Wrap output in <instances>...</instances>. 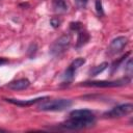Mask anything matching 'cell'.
I'll return each instance as SVG.
<instances>
[{"instance_id":"obj_13","label":"cell","mask_w":133,"mask_h":133,"mask_svg":"<svg viewBox=\"0 0 133 133\" xmlns=\"http://www.w3.org/2000/svg\"><path fill=\"white\" fill-rule=\"evenodd\" d=\"M107 66H108V63H107V62H103V63H101V64L95 66V68L90 71V75H91V76H97V75H99L100 73H102L104 70H106Z\"/></svg>"},{"instance_id":"obj_14","label":"cell","mask_w":133,"mask_h":133,"mask_svg":"<svg viewBox=\"0 0 133 133\" xmlns=\"http://www.w3.org/2000/svg\"><path fill=\"white\" fill-rule=\"evenodd\" d=\"M132 71H133V66H132V60H131V58H129V59H128V61H127V64L125 65V72L128 74V76H129V77H131Z\"/></svg>"},{"instance_id":"obj_11","label":"cell","mask_w":133,"mask_h":133,"mask_svg":"<svg viewBox=\"0 0 133 133\" xmlns=\"http://www.w3.org/2000/svg\"><path fill=\"white\" fill-rule=\"evenodd\" d=\"M87 41H88V34L85 31H79L78 38H77V47L83 46Z\"/></svg>"},{"instance_id":"obj_3","label":"cell","mask_w":133,"mask_h":133,"mask_svg":"<svg viewBox=\"0 0 133 133\" xmlns=\"http://www.w3.org/2000/svg\"><path fill=\"white\" fill-rule=\"evenodd\" d=\"M130 82V77H125L118 80H113V81H86L82 82L81 85L83 86H92V87H115V86H122L126 85L127 83Z\"/></svg>"},{"instance_id":"obj_12","label":"cell","mask_w":133,"mask_h":133,"mask_svg":"<svg viewBox=\"0 0 133 133\" xmlns=\"http://www.w3.org/2000/svg\"><path fill=\"white\" fill-rule=\"evenodd\" d=\"M84 63H85V59L82 58V57H79V58H76V59L69 65V68H70L71 70H73V71L76 72V70H78L80 66H82Z\"/></svg>"},{"instance_id":"obj_2","label":"cell","mask_w":133,"mask_h":133,"mask_svg":"<svg viewBox=\"0 0 133 133\" xmlns=\"http://www.w3.org/2000/svg\"><path fill=\"white\" fill-rule=\"evenodd\" d=\"M70 44H71V36L69 34H62L51 45L50 53L53 56H60L69 49Z\"/></svg>"},{"instance_id":"obj_4","label":"cell","mask_w":133,"mask_h":133,"mask_svg":"<svg viewBox=\"0 0 133 133\" xmlns=\"http://www.w3.org/2000/svg\"><path fill=\"white\" fill-rule=\"evenodd\" d=\"M132 111H133V105L131 103H126V104H122V105L113 107L111 110L107 111L104 115L106 117H111V118L123 117L125 115L130 114Z\"/></svg>"},{"instance_id":"obj_16","label":"cell","mask_w":133,"mask_h":133,"mask_svg":"<svg viewBox=\"0 0 133 133\" xmlns=\"http://www.w3.org/2000/svg\"><path fill=\"white\" fill-rule=\"evenodd\" d=\"M59 24H60V21H59L57 18H53V19L51 20V25H52L53 27H58Z\"/></svg>"},{"instance_id":"obj_19","label":"cell","mask_w":133,"mask_h":133,"mask_svg":"<svg viewBox=\"0 0 133 133\" xmlns=\"http://www.w3.org/2000/svg\"><path fill=\"white\" fill-rule=\"evenodd\" d=\"M7 62H8L7 59H5V58H0V65H2V64H4V63H7Z\"/></svg>"},{"instance_id":"obj_15","label":"cell","mask_w":133,"mask_h":133,"mask_svg":"<svg viewBox=\"0 0 133 133\" xmlns=\"http://www.w3.org/2000/svg\"><path fill=\"white\" fill-rule=\"evenodd\" d=\"M96 9L98 11L99 15H103V8H102V2L101 0H97L96 1Z\"/></svg>"},{"instance_id":"obj_9","label":"cell","mask_w":133,"mask_h":133,"mask_svg":"<svg viewBox=\"0 0 133 133\" xmlns=\"http://www.w3.org/2000/svg\"><path fill=\"white\" fill-rule=\"evenodd\" d=\"M48 99V97H42V98H36V99H31V100H17V99H5L7 102L15 104V105H20V106H30L32 104H35L37 102H41L43 100Z\"/></svg>"},{"instance_id":"obj_7","label":"cell","mask_w":133,"mask_h":133,"mask_svg":"<svg viewBox=\"0 0 133 133\" xmlns=\"http://www.w3.org/2000/svg\"><path fill=\"white\" fill-rule=\"evenodd\" d=\"M70 116L71 117H75V118H82V119L95 122V114H94V112L90 111V110H87V109L73 110V111L70 112Z\"/></svg>"},{"instance_id":"obj_17","label":"cell","mask_w":133,"mask_h":133,"mask_svg":"<svg viewBox=\"0 0 133 133\" xmlns=\"http://www.w3.org/2000/svg\"><path fill=\"white\" fill-rule=\"evenodd\" d=\"M80 27H81V26H80V23H72V24H71V28H72L73 30H79Z\"/></svg>"},{"instance_id":"obj_8","label":"cell","mask_w":133,"mask_h":133,"mask_svg":"<svg viewBox=\"0 0 133 133\" xmlns=\"http://www.w3.org/2000/svg\"><path fill=\"white\" fill-rule=\"evenodd\" d=\"M30 82L28 79L26 78H21V79H18V80H15V81H11L7 84V87L12 89V90H22V89H25L29 86Z\"/></svg>"},{"instance_id":"obj_6","label":"cell","mask_w":133,"mask_h":133,"mask_svg":"<svg viewBox=\"0 0 133 133\" xmlns=\"http://www.w3.org/2000/svg\"><path fill=\"white\" fill-rule=\"evenodd\" d=\"M128 44V38L126 36H117L113 38L108 47V54L109 55H115L119 53Z\"/></svg>"},{"instance_id":"obj_5","label":"cell","mask_w":133,"mask_h":133,"mask_svg":"<svg viewBox=\"0 0 133 133\" xmlns=\"http://www.w3.org/2000/svg\"><path fill=\"white\" fill-rule=\"evenodd\" d=\"M92 124H94V122H90V121L71 117L70 119H68L64 123H62L61 126L63 128H65V129H69V130H80V129H84V128L90 127Z\"/></svg>"},{"instance_id":"obj_1","label":"cell","mask_w":133,"mask_h":133,"mask_svg":"<svg viewBox=\"0 0 133 133\" xmlns=\"http://www.w3.org/2000/svg\"><path fill=\"white\" fill-rule=\"evenodd\" d=\"M72 102L66 99H54L42 101L38 105V108L44 111H61L71 106Z\"/></svg>"},{"instance_id":"obj_18","label":"cell","mask_w":133,"mask_h":133,"mask_svg":"<svg viewBox=\"0 0 133 133\" xmlns=\"http://www.w3.org/2000/svg\"><path fill=\"white\" fill-rule=\"evenodd\" d=\"M76 1H77L78 5H79L80 7H84V6L86 5V3H87V0H76Z\"/></svg>"},{"instance_id":"obj_10","label":"cell","mask_w":133,"mask_h":133,"mask_svg":"<svg viewBox=\"0 0 133 133\" xmlns=\"http://www.w3.org/2000/svg\"><path fill=\"white\" fill-rule=\"evenodd\" d=\"M53 8L58 14H64L69 9V5L65 2V0H54L53 2Z\"/></svg>"}]
</instances>
